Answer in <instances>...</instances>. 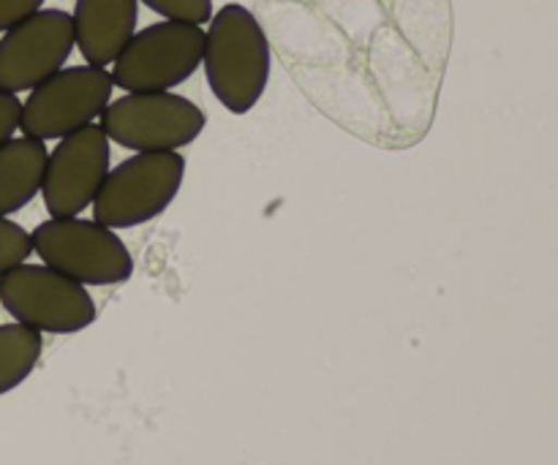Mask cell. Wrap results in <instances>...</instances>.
<instances>
[{
	"label": "cell",
	"mask_w": 558,
	"mask_h": 465,
	"mask_svg": "<svg viewBox=\"0 0 558 465\" xmlns=\"http://www.w3.org/2000/svg\"><path fill=\"white\" fill-rule=\"evenodd\" d=\"M207 85L227 112L248 114L262 101L272 71L270 36L243 3L213 11L202 54Z\"/></svg>",
	"instance_id": "obj_1"
},
{
	"label": "cell",
	"mask_w": 558,
	"mask_h": 465,
	"mask_svg": "<svg viewBox=\"0 0 558 465\" xmlns=\"http://www.w3.org/2000/svg\"><path fill=\"white\" fill-rule=\"evenodd\" d=\"M185 178L178 150L134 152L109 169L93 199V221L109 229H136L169 210Z\"/></svg>",
	"instance_id": "obj_2"
},
{
	"label": "cell",
	"mask_w": 558,
	"mask_h": 465,
	"mask_svg": "<svg viewBox=\"0 0 558 465\" xmlns=\"http://www.w3.org/2000/svg\"><path fill=\"white\" fill-rule=\"evenodd\" d=\"M31 240L41 265L82 286H118L134 276V256L120 234L82 216L47 218L33 229Z\"/></svg>",
	"instance_id": "obj_3"
},
{
	"label": "cell",
	"mask_w": 558,
	"mask_h": 465,
	"mask_svg": "<svg viewBox=\"0 0 558 465\" xmlns=\"http://www.w3.org/2000/svg\"><path fill=\"white\" fill-rule=\"evenodd\" d=\"M98 125L112 145L131 152H167L194 145L207 125L199 103L180 93H123L104 109Z\"/></svg>",
	"instance_id": "obj_4"
},
{
	"label": "cell",
	"mask_w": 558,
	"mask_h": 465,
	"mask_svg": "<svg viewBox=\"0 0 558 465\" xmlns=\"http://www.w3.org/2000/svg\"><path fill=\"white\" fill-rule=\"evenodd\" d=\"M205 27L161 20L140 27L112 63V82L123 93L174 90L202 69Z\"/></svg>",
	"instance_id": "obj_5"
},
{
	"label": "cell",
	"mask_w": 558,
	"mask_h": 465,
	"mask_svg": "<svg viewBox=\"0 0 558 465\" xmlns=\"http://www.w3.org/2000/svg\"><path fill=\"white\" fill-rule=\"evenodd\" d=\"M0 305L20 325L49 335H74L98 319L87 286L47 265H20L0 276Z\"/></svg>",
	"instance_id": "obj_6"
},
{
	"label": "cell",
	"mask_w": 558,
	"mask_h": 465,
	"mask_svg": "<svg viewBox=\"0 0 558 465\" xmlns=\"http://www.w3.org/2000/svg\"><path fill=\"white\" fill-rule=\"evenodd\" d=\"M114 93L112 74L101 65H63L58 74L33 87L22 101L20 131L33 139H63L96 123Z\"/></svg>",
	"instance_id": "obj_7"
},
{
	"label": "cell",
	"mask_w": 558,
	"mask_h": 465,
	"mask_svg": "<svg viewBox=\"0 0 558 465\" xmlns=\"http://www.w3.org/2000/svg\"><path fill=\"white\" fill-rule=\"evenodd\" d=\"M112 169V142L98 123L58 139L44 169L41 199L49 218L82 216Z\"/></svg>",
	"instance_id": "obj_8"
},
{
	"label": "cell",
	"mask_w": 558,
	"mask_h": 465,
	"mask_svg": "<svg viewBox=\"0 0 558 465\" xmlns=\"http://www.w3.org/2000/svg\"><path fill=\"white\" fill-rule=\"evenodd\" d=\"M74 49L71 11L38 9L0 36V90L31 93L58 74Z\"/></svg>",
	"instance_id": "obj_9"
},
{
	"label": "cell",
	"mask_w": 558,
	"mask_h": 465,
	"mask_svg": "<svg viewBox=\"0 0 558 465\" xmlns=\"http://www.w3.org/2000/svg\"><path fill=\"white\" fill-rule=\"evenodd\" d=\"M74 41L90 65L114 63L140 22V0H74Z\"/></svg>",
	"instance_id": "obj_10"
},
{
	"label": "cell",
	"mask_w": 558,
	"mask_h": 465,
	"mask_svg": "<svg viewBox=\"0 0 558 465\" xmlns=\"http://www.w3.org/2000/svg\"><path fill=\"white\" fill-rule=\"evenodd\" d=\"M47 142L11 136L0 145V218H9L41 194L47 169Z\"/></svg>",
	"instance_id": "obj_11"
},
{
	"label": "cell",
	"mask_w": 558,
	"mask_h": 465,
	"mask_svg": "<svg viewBox=\"0 0 558 465\" xmlns=\"http://www.w3.org/2000/svg\"><path fill=\"white\" fill-rule=\"evenodd\" d=\"M259 22L267 36H276V41H281L287 49H294V52L332 54L341 47L332 27H327L325 22H319L298 5H272L270 14L259 16Z\"/></svg>",
	"instance_id": "obj_12"
},
{
	"label": "cell",
	"mask_w": 558,
	"mask_h": 465,
	"mask_svg": "<svg viewBox=\"0 0 558 465\" xmlns=\"http://www.w3.org/2000/svg\"><path fill=\"white\" fill-rule=\"evenodd\" d=\"M396 14L409 41L425 54L439 60L447 44L445 0H396Z\"/></svg>",
	"instance_id": "obj_13"
},
{
	"label": "cell",
	"mask_w": 558,
	"mask_h": 465,
	"mask_svg": "<svg viewBox=\"0 0 558 465\" xmlns=\"http://www.w3.org/2000/svg\"><path fill=\"white\" fill-rule=\"evenodd\" d=\"M41 332L20 325H0V395L16 390L41 359Z\"/></svg>",
	"instance_id": "obj_14"
},
{
	"label": "cell",
	"mask_w": 558,
	"mask_h": 465,
	"mask_svg": "<svg viewBox=\"0 0 558 465\" xmlns=\"http://www.w3.org/2000/svg\"><path fill=\"white\" fill-rule=\"evenodd\" d=\"M319 3L352 36H368L379 25V9L374 0H319Z\"/></svg>",
	"instance_id": "obj_15"
},
{
	"label": "cell",
	"mask_w": 558,
	"mask_h": 465,
	"mask_svg": "<svg viewBox=\"0 0 558 465\" xmlns=\"http://www.w3.org/2000/svg\"><path fill=\"white\" fill-rule=\"evenodd\" d=\"M33 254L31 232L11 218H0V276L25 265Z\"/></svg>",
	"instance_id": "obj_16"
},
{
	"label": "cell",
	"mask_w": 558,
	"mask_h": 465,
	"mask_svg": "<svg viewBox=\"0 0 558 465\" xmlns=\"http://www.w3.org/2000/svg\"><path fill=\"white\" fill-rule=\"evenodd\" d=\"M140 3L161 20L191 22V25H207L213 16V0H140Z\"/></svg>",
	"instance_id": "obj_17"
},
{
	"label": "cell",
	"mask_w": 558,
	"mask_h": 465,
	"mask_svg": "<svg viewBox=\"0 0 558 465\" xmlns=\"http://www.w3.org/2000/svg\"><path fill=\"white\" fill-rule=\"evenodd\" d=\"M44 3L47 0H0V33L11 30L22 20L36 14L38 9H44Z\"/></svg>",
	"instance_id": "obj_18"
},
{
	"label": "cell",
	"mask_w": 558,
	"mask_h": 465,
	"mask_svg": "<svg viewBox=\"0 0 558 465\" xmlns=\"http://www.w3.org/2000/svg\"><path fill=\"white\" fill-rule=\"evenodd\" d=\"M20 118H22L20 96L0 90V145H5V142L20 131Z\"/></svg>",
	"instance_id": "obj_19"
}]
</instances>
